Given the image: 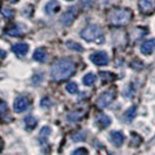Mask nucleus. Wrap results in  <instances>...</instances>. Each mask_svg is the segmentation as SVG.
<instances>
[{
	"mask_svg": "<svg viewBox=\"0 0 155 155\" xmlns=\"http://www.w3.org/2000/svg\"><path fill=\"white\" fill-rule=\"evenodd\" d=\"M97 124H98V126H99L101 128H105V127L110 126L111 119H110L106 114H98V116H97Z\"/></svg>",
	"mask_w": 155,
	"mask_h": 155,
	"instance_id": "nucleus-14",
	"label": "nucleus"
},
{
	"mask_svg": "<svg viewBox=\"0 0 155 155\" xmlns=\"http://www.w3.org/2000/svg\"><path fill=\"white\" fill-rule=\"evenodd\" d=\"M67 91L69 93H76L78 91V87H77V84L76 83H74V82H70L67 84Z\"/></svg>",
	"mask_w": 155,
	"mask_h": 155,
	"instance_id": "nucleus-24",
	"label": "nucleus"
},
{
	"mask_svg": "<svg viewBox=\"0 0 155 155\" xmlns=\"http://www.w3.org/2000/svg\"><path fill=\"white\" fill-rule=\"evenodd\" d=\"M28 99L26 97H18L14 101V111L18 113H21L23 111H26L28 107Z\"/></svg>",
	"mask_w": 155,
	"mask_h": 155,
	"instance_id": "nucleus-8",
	"label": "nucleus"
},
{
	"mask_svg": "<svg viewBox=\"0 0 155 155\" xmlns=\"http://www.w3.org/2000/svg\"><path fill=\"white\" fill-rule=\"evenodd\" d=\"M114 98H116V91L109 90V91H106L99 96V98L97 99V106L99 109H104V107L109 106L110 104L114 101Z\"/></svg>",
	"mask_w": 155,
	"mask_h": 155,
	"instance_id": "nucleus-4",
	"label": "nucleus"
},
{
	"mask_svg": "<svg viewBox=\"0 0 155 155\" xmlns=\"http://www.w3.org/2000/svg\"><path fill=\"white\" fill-rule=\"evenodd\" d=\"M71 155H89V152L86 148H78L75 152H72Z\"/></svg>",
	"mask_w": 155,
	"mask_h": 155,
	"instance_id": "nucleus-26",
	"label": "nucleus"
},
{
	"mask_svg": "<svg viewBox=\"0 0 155 155\" xmlns=\"http://www.w3.org/2000/svg\"><path fill=\"white\" fill-rule=\"evenodd\" d=\"M75 69H76V64L70 58L58 60L51 65V70H50L51 78L57 82L64 81L75 72Z\"/></svg>",
	"mask_w": 155,
	"mask_h": 155,
	"instance_id": "nucleus-1",
	"label": "nucleus"
},
{
	"mask_svg": "<svg viewBox=\"0 0 155 155\" xmlns=\"http://www.w3.org/2000/svg\"><path fill=\"white\" fill-rule=\"evenodd\" d=\"M140 11L145 14H149L155 9V0H139Z\"/></svg>",
	"mask_w": 155,
	"mask_h": 155,
	"instance_id": "nucleus-7",
	"label": "nucleus"
},
{
	"mask_svg": "<svg viewBox=\"0 0 155 155\" xmlns=\"http://www.w3.org/2000/svg\"><path fill=\"white\" fill-rule=\"evenodd\" d=\"M90 61L96 65H106L109 63V57L104 51H97L90 56Z\"/></svg>",
	"mask_w": 155,
	"mask_h": 155,
	"instance_id": "nucleus-5",
	"label": "nucleus"
},
{
	"mask_svg": "<svg viewBox=\"0 0 155 155\" xmlns=\"http://www.w3.org/2000/svg\"><path fill=\"white\" fill-rule=\"evenodd\" d=\"M110 137H111V141L114 143V146H117V147H120L125 140L124 134H123L121 132H117V131L116 132L111 133Z\"/></svg>",
	"mask_w": 155,
	"mask_h": 155,
	"instance_id": "nucleus-11",
	"label": "nucleus"
},
{
	"mask_svg": "<svg viewBox=\"0 0 155 155\" xmlns=\"http://www.w3.org/2000/svg\"><path fill=\"white\" fill-rule=\"evenodd\" d=\"M76 16H77V9H76V7H70L62 15L61 22L64 26H70L71 23L74 22V20L76 19Z\"/></svg>",
	"mask_w": 155,
	"mask_h": 155,
	"instance_id": "nucleus-6",
	"label": "nucleus"
},
{
	"mask_svg": "<svg viewBox=\"0 0 155 155\" xmlns=\"http://www.w3.org/2000/svg\"><path fill=\"white\" fill-rule=\"evenodd\" d=\"M1 13H2L4 18H6V19H11V18H13V15H14L13 9H11L9 7H4Z\"/></svg>",
	"mask_w": 155,
	"mask_h": 155,
	"instance_id": "nucleus-23",
	"label": "nucleus"
},
{
	"mask_svg": "<svg viewBox=\"0 0 155 155\" xmlns=\"http://www.w3.org/2000/svg\"><path fill=\"white\" fill-rule=\"evenodd\" d=\"M69 1H71V0H69Z\"/></svg>",
	"mask_w": 155,
	"mask_h": 155,
	"instance_id": "nucleus-30",
	"label": "nucleus"
},
{
	"mask_svg": "<svg viewBox=\"0 0 155 155\" xmlns=\"http://www.w3.org/2000/svg\"><path fill=\"white\" fill-rule=\"evenodd\" d=\"M96 79H97V77H96L93 74H87V75H85V76L83 77V83H84V85H86V86H91L94 84Z\"/></svg>",
	"mask_w": 155,
	"mask_h": 155,
	"instance_id": "nucleus-15",
	"label": "nucleus"
},
{
	"mask_svg": "<svg viewBox=\"0 0 155 155\" xmlns=\"http://www.w3.org/2000/svg\"><path fill=\"white\" fill-rule=\"evenodd\" d=\"M101 77L104 82H111V81H114L117 78L116 75L111 74L109 71H103V72H101Z\"/></svg>",
	"mask_w": 155,
	"mask_h": 155,
	"instance_id": "nucleus-17",
	"label": "nucleus"
},
{
	"mask_svg": "<svg viewBox=\"0 0 155 155\" xmlns=\"http://www.w3.org/2000/svg\"><path fill=\"white\" fill-rule=\"evenodd\" d=\"M155 48V40H149L141 45V53L143 55H149L153 53Z\"/></svg>",
	"mask_w": 155,
	"mask_h": 155,
	"instance_id": "nucleus-9",
	"label": "nucleus"
},
{
	"mask_svg": "<svg viewBox=\"0 0 155 155\" xmlns=\"http://www.w3.org/2000/svg\"><path fill=\"white\" fill-rule=\"evenodd\" d=\"M60 4L56 1V0H51V1H49L48 4H47L46 6V12L47 14H49V15H53L55 13H57L58 11H60Z\"/></svg>",
	"mask_w": 155,
	"mask_h": 155,
	"instance_id": "nucleus-12",
	"label": "nucleus"
},
{
	"mask_svg": "<svg viewBox=\"0 0 155 155\" xmlns=\"http://www.w3.org/2000/svg\"><path fill=\"white\" fill-rule=\"evenodd\" d=\"M6 33H7L8 35H12V36H19V35H22V31H21V28H20L19 26H15V27H13V28L8 29Z\"/></svg>",
	"mask_w": 155,
	"mask_h": 155,
	"instance_id": "nucleus-20",
	"label": "nucleus"
},
{
	"mask_svg": "<svg viewBox=\"0 0 155 155\" xmlns=\"http://www.w3.org/2000/svg\"><path fill=\"white\" fill-rule=\"evenodd\" d=\"M49 134H50V127H49V126H45V127L41 130V132H40V140H41V141H45V140L48 138Z\"/></svg>",
	"mask_w": 155,
	"mask_h": 155,
	"instance_id": "nucleus-21",
	"label": "nucleus"
},
{
	"mask_svg": "<svg viewBox=\"0 0 155 155\" xmlns=\"http://www.w3.org/2000/svg\"><path fill=\"white\" fill-rule=\"evenodd\" d=\"M84 139H85V133L84 132H78L72 137L74 141H83Z\"/></svg>",
	"mask_w": 155,
	"mask_h": 155,
	"instance_id": "nucleus-25",
	"label": "nucleus"
},
{
	"mask_svg": "<svg viewBox=\"0 0 155 155\" xmlns=\"http://www.w3.org/2000/svg\"><path fill=\"white\" fill-rule=\"evenodd\" d=\"M67 47H68V48H70L71 50H76V51H83V47L79 46L77 42L68 41V42H67Z\"/></svg>",
	"mask_w": 155,
	"mask_h": 155,
	"instance_id": "nucleus-22",
	"label": "nucleus"
},
{
	"mask_svg": "<svg viewBox=\"0 0 155 155\" xmlns=\"http://www.w3.org/2000/svg\"><path fill=\"white\" fill-rule=\"evenodd\" d=\"M93 4V0H82V5L84 8H89Z\"/></svg>",
	"mask_w": 155,
	"mask_h": 155,
	"instance_id": "nucleus-27",
	"label": "nucleus"
},
{
	"mask_svg": "<svg viewBox=\"0 0 155 155\" xmlns=\"http://www.w3.org/2000/svg\"><path fill=\"white\" fill-rule=\"evenodd\" d=\"M109 22L112 26H126L132 19V12L127 8H113L109 12Z\"/></svg>",
	"mask_w": 155,
	"mask_h": 155,
	"instance_id": "nucleus-2",
	"label": "nucleus"
},
{
	"mask_svg": "<svg viewBox=\"0 0 155 155\" xmlns=\"http://www.w3.org/2000/svg\"><path fill=\"white\" fill-rule=\"evenodd\" d=\"M83 112L82 111H75V112H71V113H69V116H68V120L69 121H78L82 117H83Z\"/></svg>",
	"mask_w": 155,
	"mask_h": 155,
	"instance_id": "nucleus-16",
	"label": "nucleus"
},
{
	"mask_svg": "<svg viewBox=\"0 0 155 155\" xmlns=\"http://www.w3.org/2000/svg\"><path fill=\"white\" fill-rule=\"evenodd\" d=\"M25 124L27 127H29V128H34L36 125H38V119L36 118H34V117H27L26 119H25Z\"/></svg>",
	"mask_w": 155,
	"mask_h": 155,
	"instance_id": "nucleus-18",
	"label": "nucleus"
},
{
	"mask_svg": "<svg viewBox=\"0 0 155 155\" xmlns=\"http://www.w3.org/2000/svg\"><path fill=\"white\" fill-rule=\"evenodd\" d=\"M33 58H34L35 61H38V62L43 63L47 60V53H46V50H45L43 48H39V49H36V50L34 51Z\"/></svg>",
	"mask_w": 155,
	"mask_h": 155,
	"instance_id": "nucleus-13",
	"label": "nucleus"
},
{
	"mask_svg": "<svg viewBox=\"0 0 155 155\" xmlns=\"http://www.w3.org/2000/svg\"><path fill=\"white\" fill-rule=\"evenodd\" d=\"M6 110H7V105H6V103L2 101H1V107H0V111H1V116L4 117L5 116V113H6Z\"/></svg>",
	"mask_w": 155,
	"mask_h": 155,
	"instance_id": "nucleus-28",
	"label": "nucleus"
},
{
	"mask_svg": "<svg viewBox=\"0 0 155 155\" xmlns=\"http://www.w3.org/2000/svg\"><path fill=\"white\" fill-rule=\"evenodd\" d=\"M135 114H137V107L133 106V107H131V109L125 113V118H126L127 121H132L133 119L135 118Z\"/></svg>",
	"mask_w": 155,
	"mask_h": 155,
	"instance_id": "nucleus-19",
	"label": "nucleus"
},
{
	"mask_svg": "<svg viewBox=\"0 0 155 155\" xmlns=\"http://www.w3.org/2000/svg\"><path fill=\"white\" fill-rule=\"evenodd\" d=\"M81 36L86 41H101L103 38V29L97 25H90L81 31Z\"/></svg>",
	"mask_w": 155,
	"mask_h": 155,
	"instance_id": "nucleus-3",
	"label": "nucleus"
},
{
	"mask_svg": "<svg viewBox=\"0 0 155 155\" xmlns=\"http://www.w3.org/2000/svg\"><path fill=\"white\" fill-rule=\"evenodd\" d=\"M6 1H9V2H13V4H14V2H16L18 0H6Z\"/></svg>",
	"mask_w": 155,
	"mask_h": 155,
	"instance_id": "nucleus-29",
	"label": "nucleus"
},
{
	"mask_svg": "<svg viewBox=\"0 0 155 155\" xmlns=\"http://www.w3.org/2000/svg\"><path fill=\"white\" fill-rule=\"evenodd\" d=\"M12 50H13V53H15L19 56H25L28 51V46L26 43H23V42L15 43L14 46L12 47Z\"/></svg>",
	"mask_w": 155,
	"mask_h": 155,
	"instance_id": "nucleus-10",
	"label": "nucleus"
}]
</instances>
